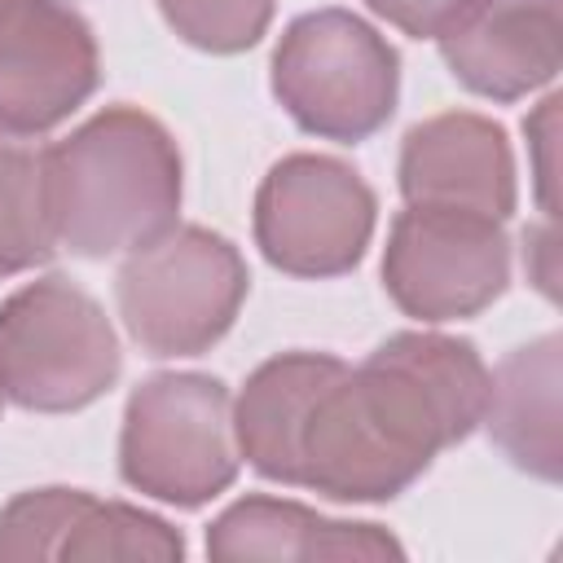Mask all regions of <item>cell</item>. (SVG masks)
<instances>
[{"label": "cell", "mask_w": 563, "mask_h": 563, "mask_svg": "<svg viewBox=\"0 0 563 563\" xmlns=\"http://www.w3.org/2000/svg\"><path fill=\"white\" fill-rule=\"evenodd\" d=\"M0 400H4V396H0Z\"/></svg>", "instance_id": "44dd1931"}, {"label": "cell", "mask_w": 563, "mask_h": 563, "mask_svg": "<svg viewBox=\"0 0 563 563\" xmlns=\"http://www.w3.org/2000/svg\"><path fill=\"white\" fill-rule=\"evenodd\" d=\"M501 224L479 211L405 202L383 251L391 303L427 325L484 312L510 282V238Z\"/></svg>", "instance_id": "ba28073f"}, {"label": "cell", "mask_w": 563, "mask_h": 563, "mask_svg": "<svg viewBox=\"0 0 563 563\" xmlns=\"http://www.w3.org/2000/svg\"><path fill=\"white\" fill-rule=\"evenodd\" d=\"M554 114H559V97H545L541 110L528 119V136L537 145V185H541V211L554 216V163H550V150H554Z\"/></svg>", "instance_id": "ffe728a7"}, {"label": "cell", "mask_w": 563, "mask_h": 563, "mask_svg": "<svg viewBox=\"0 0 563 563\" xmlns=\"http://www.w3.org/2000/svg\"><path fill=\"white\" fill-rule=\"evenodd\" d=\"M347 361L330 352H282L264 361L233 400V435L238 453L273 484H295V440L312 396L343 369Z\"/></svg>", "instance_id": "4fadbf2b"}, {"label": "cell", "mask_w": 563, "mask_h": 563, "mask_svg": "<svg viewBox=\"0 0 563 563\" xmlns=\"http://www.w3.org/2000/svg\"><path fill=\"white\" fill-rule=\"evenodd\" d=\"M62 563H84V559H150V563H176L185 559V537L128 501H101L88 493L79 506L66 541H62Z\"/></svg>", "instance_id": "2e32d148"}, {"label": "cell", "mask_w": 563, "mask_h": 563, "mask_svg": "<svg viewBox=\"0 0 563 563\" xmlns=\"http://www.w3.org/2000/svg\"><path fill=\"white\" fill-rule=\"evenodd\" d=\"M207 554L216 563L246 559H405V545L378 523L325 519L286 497H242L207 528Z\"/></svg>", "instance_id": "7c38bea8"}, {"label": "cell", "mask_w": 563, "mask_h": 563, "mask_svg": "<svg viewBox=\"0 0 563 563\" xmlns=\"http://www.w3.org/2000/svg\"><path fill=\"white\" fill-rule=\"evenodd\" d=\"M400 194L422 207H457L493 220L515 211V154L501 123L449 110L413 123L400 141Z\"/></svg>", "instance_id": "8fae6325"}, {"label": "cell", "mask_w": 563, "mask_h": 563, "mask_svg": "<svg viewBox=\"0 0 563 563\" xmlns=\"http://www.w3.org/2000/svg\"><path fill=\"white\" fill-rule=\"evenodd\" d=\"M242 251L202 224H172L128 251L114 299L128 334L150 356H198L229 334L246 299Z\"/></svg>", "instance_id": "5b68a950"}, {"label": "cell", "mask_w": 563, "mask_h": 563, "mask_svg": "<svg viewBox=\"0 0 563 563\" xmlns=\"http://www.w3.org/2000/svg\"><path fill=\"white\" fill-rule=\"evenodd\" d=\"M378 18H387L391 26H400L405 35H418V40H431L444 18L462 4V0H365Z\"/></svg>", "instance_id": "d6986e66"}, {"label": "cell", "mask_w": 563, "mask_h": 563, "mask_svg": "<svg viewBox=\"0 0 563 563\" xmlns=\"http://www.w3.org/2000/svg\"><path fill=\"white\" fill-rule=\"evenodd\" d=\"M123 352L106 308L62 273L0 303V396L31 413H75L106 396Z\"/></svg>", "instance_id": "3957f363"}, {"label": "cell", "mask_w": 563, "mask_h": 563, "mask_svg": "<svg viewBox=\"0 0 563 563\" xmlns=\"http://www.w3.org/2000/svg\"><path fill=\"white\" fill-rule=\"evenodd\" d=\"M488 391L493 369L471 339L400 330L312 396L295 440V488L391 501L484 422Z\"/></svg>", "instance_id": "6da1fadb"}, {"label": "cell", "mask_w": 563, "mask_h": 563, "mask_svg": "<svg viewBox=\"0 0 563 563\" xmlns=\"http://www.w3.org/2000/svg\"><path fill=\"white\" fill-rule=\"evenodd\" d=\"M101 79L88 18L70 0H0V132L40 136Z\"/></svg>", "instance_id": "9c48e42d"}, {"label": "cell", "mask_w": 563, "mask_h": 563, "mask_svg": "<svg viewBox=\"0 0 563 563\" xmlns=\"http://www.w3.org/2000/svg\"><path fill=\"white\" fill-rule=\"evenodd\" d=\"M84 501H88L84 488H31V493H18L0 510V559L4 563L57 559Z\"/></svg>", "instance_id": "ac0fdd59"}, {"label": "cell", "mask_w": 563, "mask_h": 563, "mask_svg": "<svg viewBox=\"0 0 563 563\" xmlns=\"http://www.w3.org/2000/svg\"><path fill=\"white\" fill-rule=\"evenodd\" d=\"M400 92L396 48L347 9L295 18L273 48V97L312 136L356 145L374 136Z\"/></svg>", "instance_id": "8992f818"}, {"label": "cell", "mask_w": 563, "mask_h": 563, "mask_svg": "<svg viewBox=\"0 0 563 563\" xmlns=\"http://www.w3.org/2000/svg\"><path fill=\"white\" fill-rule=\"evenodd\" d=\"M44 194L57 246L84 260L128 255L176 224L180 150L154 114L106 106L44 150Z\"/></svg>", "instance_id": "7a4b0ae2"}, {"label": "cell", "mask_w": 563, "mask_h": 563, "mask_svg": "<svg viewBox=\"0 0 563 563\" xmlns=\"http://www.w3.org/2000/svg\"><path fill=\"white\" fill-rule=\"evenodd\" d=\"M462 88L519 101L559 75V0H462L431 35Z\"/></svg>", "instance_id": "30bf717a"}, {"label": "cell", "mask_w": 563, "mask_h": 563, "mask_svg": "<svg viewBox=\"0 0 563 563\" xmlns=\"http://www.w3.org/2000/svg\"><path fill=\"white\" fill-rule=\"evenodd\" d=\"M163 22L202 53H246L273 22V0H158Z\"/></svg>", "instance_id": "e0dca14e"}, {"label": "cell", "mask_w": 563, "mask_h": 563, "mask_svg": "<svg viewBox=\"0 0 563 563\" xmlns=\"http://www.w3.org/2000/svg\"><path fill=\"white\" fill-rule=\"evenodd\" d=\"M57 238L44 194V150L0 132V282L53 260Z\"/></svg>", "instance_id": "9a60e30c"}, {"label": "cell", "mask_w": 563, "mask_h": 563, "mask_svg": "<svg viewBox=\"0 0 563 563\" xmlns=\"http://www.w3.org/2000/svg\"><path fill=\"white\" fill-rule=\"evenodd\" d=\"M484 422L519 471L559 479V334L515 347L497 365Z\"/></svg>", "instance_id": "5bb4252c"}, {"label": "cell", "mask_w": 563, "mask_h": 563, "mask_svg": "<svg viewBox=\"0 0 563 563\" xmlns=\"http://www.w3.org/2000/svg\"><path fill=\"white\" fill-rule=\"evenodd\" d=\"M233 396L216 374L172 369L132 387L119 431L123 479L167 506H207L238 479Z\"/></svg>", "instance_id": "277c9868"}, {"label": "cell", "mask_w": 563, "mask_h": 563, "mask_svg": "<svg viewBox=\"0 0 563 563\" xmlns=\"http://www.w3.org/2000/svg\"><path fill=\"white\" fill-rule=\"evenodd\" d=\"M374 189L330 154H286L255 189V246L290 277L352 273L374 238Z\"/></svg>", "instance_id": "52a82bcc"}]
</instances>
